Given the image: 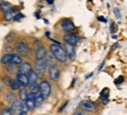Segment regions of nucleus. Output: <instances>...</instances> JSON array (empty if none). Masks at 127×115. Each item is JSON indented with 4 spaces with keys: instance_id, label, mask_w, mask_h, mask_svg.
I'll return each mask as SVG.
<instances>
[{
    "instance_id": "nucleus-8",
    "label": "nucleus",
    "mask_w": 127,
    "mask_h": 115,
    "mask_svg": "<svg viewBox=\"0 0 127 115\" xmlns=\"http://www.w3.org/2000/svg\"><path fill=\"white\" fill-rule=\"evenodd\" d=\"M63 40H64L65 44L77 46L78 44L80 42V38L78 37L77 34H74V33H65V34L63 35Z\"/></svg>"
},
{
    "instance_id": "nucleus-14",
    "label": "nucleus",
    "mask_w": 127,
    "mask_h": 115,
    "mask_svg": "<svg viewBox=\"0 0 127 115\" xmlns=\"http://www.w3.org/2000/svg\"><path fill=\"white\" fill-rule=\"evenodd\" d=\"M13 54L14 53H5V54H2V56H1V59H0V62H1V65H8L11 64V61H12V58H13Z\"/></svg>"
},
{
    "instance_id": "nucleus-30",
    "label": "nucleus",
    "mask_w": 127,
    "mask_h": 115,
    "mask_svg": "<svg viewBox=\"0 0 127 115\" xmlns=\"http://www.w3.org/2000/svg\"><path fill=\"white\" fill-rule=\"evenodd\" d=\"M2 81H4L5 85H7V86H8L9 81H11V78H9V75H4V76H2Z\"/></svg>"
},
{
    "instance_id": "nucleus-4",
    "label": "nucleus",
    "mask_w": 127,
    "mask_h": 115,
    "mask_svg": "<svg viewBox=\"0 0 127 115\" xmlns=\"http://www.w3.org/2000/svg\"><path fill=\"white\" fill-rule=\"evenodd\" d=\"M47 67H48V62H47V60L44 58V59H40V60H35L34 66H33V69L35 70V73L38 74V76L40 79H42L46 73V70H47Z\"/></svg>"
},
{
    "instance_id": "nucleus-40",
    "label": "nucleus",
    "mask_w": 127,
    "mask_h": 115,
    "mask_svg": "<svg viewBox=\"0 0 127 115\" xmlns=\"http://www.w3.org/2000/svg\"><path fill=\"white\" fill-rule=\"evenodd\" d=\"M75 81H77V79H74V80L72 81V83H71V87H73V86H74V83H75Z\"/></svg>"
},
{
    "instance_id": "nucleus-28",
    "label": "nucleus",
    "mask_w": 127,
    "mask_h": 115,
    "mask_svg": "<svg viewBox=\"0 0 127 115\" xmlns=\"http://www.w3.org/2000/svg\"><path fill=\"white\" fill-rule=\"evenodd\" d=\"M28 108L25 105H23V107H21V109H20V113H19V115H27L28 114Z\"/></svg>"
},
{
    "instance_id": "nucleus-39",
    "label": "nucleus",
    "mask_w": 127,
    "mask_h": 115,
    "mask_svg": "<svg viewBox=\"0 0 127 115\" xmlns=\"http://www.w3.org/2000/svg\"><path fill=\"white\" fill-rule=\"evenodd\" d=\"M34 15H35L36 18H40V13H39V12H35V13H34Z\"/></svg>"
},
{
    "instance_id": "nucleus-32",
    "label": "nucleus",
    "mask_w": 127,
    "mask_h": 115,
    "mask_svg": "<svg viewBox=\"0 0 127 115\" xmlns=\"http://www.w3.org/2000/svg\"><path fill=\"white\" fill-rule=\"evenodd\" d=\"M111 33H112V34H114V33H115V31H117V29H115V25H114V23H111Z\"/></svg>"
},
{
    "instance_id": "nucleus-37",
    "label": "nucleus",
    "mask_w": 127,
    "mask_h": 115,
    "mask_svg": "<svg viewBox=\"0 0 127 115\" xmlns=\"http://www.w3.org/2000/svg\"><path fill=\"white\" fill-rule=\"evenodd\" d=\"M46 1V4H48V5H53L54 4V0H45Z\"/></svg>"
},
{
    "instance_id": "nucleus-5",
    "label": "nucleus",
    "mask_w": 127,
    "mask_h": 115,
    "mask_svg": "<svg viewBox=\"0 0 127 115\" xmlns=\"http://www.w3.org/2000/svg\"><path fill=\"white\" fill-rule=\"evenodd\" d=\"M59 27H60V29L64 32V34H65V33H74V31L77 29L75 25H74V23L72 21V19L71 18L61 19V20L59 21Z\"/></svg>"
},
{
    "instance_id": "nucleus-24",
    "label": "nucleus",
    "mask_w": 127,
    "mask_h": 115,
    "mask_svg": "<svg viewBox=\"0 0 127 115\" xmlns=\"http://www.w3.org/2000/svg\"><path fill=\"white\" fill-rule=\"evenodd\" d=\"M0 115H13V112L11 109V107H4Z\"/></svg>"
},
{
    "instance_id": "nucleus-9",
    "label": "nucleus",
    "mask_w": 127,
    "mask_h": 115,
    "mask_svg": "<svg viewBox=\"0 0 127 115\" xmlns=\"http://www.w3.org/2000/svg\"><path fill=\"white\" fill-rule=\"evenodd\" d=\"M33 69V65L30 61H23L21 64L17 67V73L24 74V75H28V73Z\"/></svg>"
},
{
    "instance_id": "nucleus-25",
    "label": "nucleus",
    "mask_w": 127,
    "mask_h": 115,
    "mask_svg": "<svg viewBox=\"0 0 127 115\" xmlns=\"http://www.w3.org/2000/svg\"><path fill=\"white\" fill-rule=\"evenodd\" d=\"M108 93H109L108 88H105L104 91L100 93V97H101L102 100H107V97H108Z\"/></svg>"
},
{
    "instance_id": "nucleus-29",
    "label": "nucleus",
    "mask_w": 127,
    "mask_h": 115,
    "mask_svg": "<svg viewBox=\"0 0 127 115\" xmlns=\"http://www.w3.org/2000/svg\"><path fill=\"white\" fill-rule=\"evenodd\" d=\"M113 12H114V15L117 17V19H119V20H120V19H121V11H120L118 7H115V8L113 9Z\"/></svg>"
},
{
    "instance_id": "nucleus-23",
    "label": "nucleus",
    "mask_w": 127,
    "mask_h": 115,
    "mask_svg": "<svg viewBox=\"0 0 127 115\" xmlns=\"http://www.w3.org/2000/svg\"><path fill=\"white\" fill-rule=\"evenodd\" d=\"M6 67V72L8 74H11V73H17V67L18 66H15V65H12V64H8V65H5Z\"/></svg>"
},
{
    "instance_id": "nucleus-16",
    "label": "nucleus",
    "mask_w": 127,
    "mask_h": 115,
    "mask_svg": "<svg viewBox=\"0 0 127 115\" xmlns=\"http://www.w3.org/2000/svg\"><path fill=\"white\" fill-rule=\"evenodd\" d=\"M8 87L11 88V91H13V92H15V91H19L20 88H21V85L19 83V81L17 80V79H11V81H9L8 83Z\"/></svg>"
},
{
    "instance_id": "nucleus-27",
    "label": "nucleus",
    "mask_w": 127,
    "mask_h": 115,
    "mask_svg": "<svg viewBox=\"0 0 127 115\" xmlns=\"http://www.w3.org/2000/svg\"><path fill=\"white\" fill-rule=\"evenodd\" d=\"M12 37H17V34H15V33L14 32H11L8 34V35H7V37H6V39H5V42H6V44H7V42H11V41H13L14 39H12Z\"/></svg>"
},
{
    "instance_id": "nucleus-3",
    "label": "nucleus",
    "mask_w": 127,
    "mask_h": 115,
    "mask_svg": "<svg viewBox=\"0 0 127 115\" xmlns=\"http://www.w3.org/2000/svg\"><path fill=\"white\" fill-rule=\"evenodd\" d=\"M47 49H46L45 45L42 44L41 40L39 39H34L33 40V46H32V53L34 55V59L35 60H40L46 58V54H47Z\"/></svg>"
},
{
    "instance_id": "nucleus-34",
    "label": "nucleus",
    "mask_w": 127,
    "mask_h": 115,
    "mask_svg": "<svg viewBox=\"0 0 127 115\" xmlns=\"http://www.w3.org/2000/svg\"><path fill=\"white\" fill-rule=\"evenodd\" d=\"M98 20H99L100 23H107V19L105 18V17H101V15L98 17Z\"/></svg>"
},
{
    "instance_id": "nucleus-33",
    "label": "nucleus",
    "mask_w": 127,
    "mask_h": 115,
    "mask_svg": "<svg viewBox=\"0 0 127 115\" xmlns=\"http://www.w3.org/2000/svg\"><path fill=\"white\" fill-rule=\"evenodd\" d=\"M73 115H87V114H86V112L85 111H78V112H75Z\"/></svg>"
},
{
    "instance_id": "nucleus-12",
    "label": "nucleus",
    "mask_w": 127,
    "mask_h": 115,
    "mask_svg": "<svg viewBox=\"0 0 127 115\" xmlns=\"http://www.w3.org/2000/svg\"><path fill=\"white\" fill-rule=\"evenodd\" d=\"M15 79L19 81V83L21 85V87H25L27 88L28 86V78L27 75H24V74H20V73H15Z\"/></svg>"
},
{
    "instance_id": "nucleus-15",
    "label": "nucleus",
    "mask_w": 127,
    "mask_h": 115,
    "mask_svg": "<svg viewBox=\"0 0 127 115\" xmlns=\"http://www.w3.org/2000/svg\"><path fill=\"white\" fill-rule=\"evenodd\" d=\"M28 89L27 88H25V87H21L20 89L18 91V97H19V100L20 101H25L26 99H27V95H28Z\"/></svg>"
},
{
    "instance_id": "nucleus-22",
    "label": "nucleus",
    "mask_w": 127,
    "mask_h": 115,
    "mask_svg": "<svg viewBox=\"0 0 127 115\" xmlns=\"http://www.w3.org/2000/svg\"><path fill=\"white\" fill-rule=\"evenodd\" d=\"M11 6H12V5L9 4L8 1H4V0H2V1H0V11H1V13L6 12Z\"/></svg>"
},
{
    "instance_id": "nucleus-11",
    "label": "nucleus",
    "mask_w": 127,
    "mask_h": 115,
    "mask_svg": "<svg viewBox=\"0 0 127 115\" xmlns=\"http://www.w3.org/2000/svg\"><path fill=\"white\" fill-rule=\"evenodd\" d=\"M79 107L81 108L82 111L86 112H94L96 109V105L92 101H81L79 103Z\"/></svg>"
},
{
    "instance_id": "nucleus-10",
    "label": "nucleus",
    "mask_w": 127,
    "mask_h": 115,
    "mask_svg": "<svg viewBox=\"0 0 127 115\" xmlns=\"http://www.w3.org/2000/svg\"><path fill=\"white\" fill-rule=\"evenodd\" d=\"M63 47H64V49H65V53H66L68 60H74L75 59V56H77V53H75V46L68 45V44H64Z\"/></svg>"
},
{
    "instance_id": "nucleus-1",
    "label": "nucleus",
    "mask_w": 127,
    "mask_h": 115,
    "mask_svg": "<svg viewBox=\"0 0 127 115\" xmlns=\"http://www.w3.org/2000/svg\"><path fill=\"white\" fill-rule=\"evenodd\" d=\"M51 44L48 46V52H50L52 56L54 58L55 61H58L59 64H66L67 62V55L65 53L63 45L58 41H54L53 39H51Z\"/></svg>"
},
{
    "instance_id": "nucleus-7",
    "label": "nucleus",
    "mask_w": 127,
    "mask_h": 115,
    "mask_svg": "<svg viewBox=\"0 0 127 115\" xmlns=\"http://www.w3.org/2000/svg\"><path fill=\"white\" fill-rule=\"evenodd\" d=\"M47 74H48V79L51 81H58L60 79V69L57 65L53 62V64H50L48 67H47Z\"/></svg>"
},
{
    "instance_id": "nucleus-17",
    "label": "nucleus",
    "mask_w": 127,
    "mask_h": 115,
    "mask_svg": "<svg viewBox=\"0 0 127 115\" xmlns=\"http://www.w3.org/2000/svg\"><path fill=\"white\" fill-rule=\"evenodd\" d=\"M27 89L30 93H39V82H30L27 86Z\"/></svg>"
},
{
    "instance_id": "nucleus-31",
    "label": "nucleus",
    "mask_w": 127,
    "mask_h": 115,
    "mask_svg": "<svg viewBox=\"0 0 127 115\" xmlns=\"http://www.w3.org/2000/svg\"><path fill=\"white\" fill-rule=\"evenodd\" d=\"M123 82H124V76H119V78L114 81V83H115V85H119V83H123Z\"/></svg>"
},
{
    "instance_id": "nucleus-35",
    "label": "nucleus",
    "mask_w": 127,
    "mask_h": 115,
    "mask_svg": "<svg viewBox=\"0 0 127 115\" xmlns=\"http://www.w3.org/2000/svg\"><path fill=\"white\" fill-rule=\"evenodd\" d=\"M67 105H68V101H66V102H65V103H64V105H63V107H61V108H60V109H59V113H61V112H63L64 109H65V108L67 107Z\"/></svg>"
},
{
    "instance_id": "nucleus-2",
    "label": "nucleus",
    "mask_w": 127,
    "mask_h": 115,
    "mask_svg": "<svg viewBox=\"0 0 127 115\" xmlns=\"http://www.w3.org/2000/svg\"><path fill=\"white\" fill-rule=\"evenodd\" d=\"M14 51L18 53L19 55L25 56V58H30L32 55V47L30 46L28 41L25 38H19L14 41Z\"/></svg>"
},
{
    "instance_id": "nucleus-6",
    "label": "nucleus",
    "mask_w": 127,
    "mask_h": 115,
    "mask_svg": "<svg viewBox=\"0 0 127 115\" xmlns=\"http://www.w3.org/2000/svg\"><path fill=\"white\" fill-rule=\"evenodd\" d=\"M51 92H52V86H51L50 80L42 79L39 82V93L41 94V96L44 99H47L51 95Z\"/></svg>"
},
{
    "instance_id": "nucleus-13",
    "label": "nucleus",
    "mask_w": 127,
    "mask_h": 115,
    "mask_svg": "<svg viewBox=\"0 0 127 115\" xmlns=\"http://www.w3.org/2000/svg\"><path fill=\"white\" fill-rule=\"evenodd\" d=\"M12 106H11V109L13 112V115H19L20 113V109H21V107H23L24 102L20 101V100H15L13 103H11Z\"/></svg>"
},
{
    "instance_id": "nucleus-26",
    "label": "nucleus",
    "mask_w": 127,
    "mask_h": 115,
    "mask_svg": "<svg viewBox=\"0 0 127 115\" xmlns=\"http://www.w3.org/2000/svg\"><path fill=\"white\" fill-rule=\"evenodd\" d=\"M25 18V15H24L23 13H20V12H18V13H15L13 15V18H12V20H14V21H20V19Z\"/></svg>"
},
{
    "instance_id": "nucleus-20",
    "label": "nucleus",
    "mask_w": 127,
    "mask_h": 115,
    "mask_svg": "<svg viewBox=\"0 0 127 115\" xmlns=\"http://www.w3.org/2000/svg\"><path fill=\"white\" fill-rule=\"evenodd\" d=\"M44 97L41 96L40 93H36L35 94V99H34V103H35V108L36 107H40L41 105H42V102H44Z\"/></svg>"
},
{
    "instance_id": "nucleus-36",
    "label": "nucleus",
    "mask_w": 127,
    "mask_h": 115,
    "mask_svg": "<svg viewBox=\"0 0 127 115\" xmlns=\"http://www.w3.org/2000/svg\"><path fill=\"white\" fill-rule=\"evenodd\" d=\"M118 47H119V44H118V42H117V44H114L113 46L111 47V49H112V51H114V49H117Z\"/></svg>"
},
{
    "instance_id": "nucleus-38",
    "label": "nucleus",
    "mask_w": 127,
    "mask_h": 115,
    "mask_svg": "<svg viewBox=\"0 0 127 115\" xmlns=\"http://www.w3.org/2000/svg\"><path fill=\"white\" fill-rule=\"evenodd\" d=\"M93 75H94V73H93V72H92V73H88V74H87V75H86V79H90V78H92Z\"/></svg>"
},
{
    "instance_id": "nucleus-21",
    "label": "nucleus",
    "mask_w": 127,
    "mask_h": 115,
    "mask_svg": "<svg viewBox=\"0 0 127 115\" xmlns=\"http://www.w3.org/2000/svg\"><path fill=\"white\" fill-rule=\"evenodd\" d=\"M6 99H7L8 103H13V102L17 100V95L14 94L13 91H11V92H7V94H6Z\"/></svg>"
},
{
    "instance_id": "nucleus-18",
    "label": "nucleus",
    "mask_w": 127,
    "mask_h": 115,
    "mask_svg": "<svg viewBox=\"0 0 127 115\" xmlns=\"http://www.w3.org/2000/svg\"><path fill=\"white\" fill-rule=\"evenodd\" d=\"M27 78H28V82H38L39 76H38V74L35 73V70H34V69H32L31 72L28 73Z\"/></svg>"
},
{
    "instance_id": "nucleus-19",
    "label": "nucleus",
    "mask_w": 127,
    "mask_h": 115,
    "mask_svg": "<svg viewBox=\"0 0 127 115\" xmlns=\"http://www.w3.org/2000/svg\"><path fill=\"white\" fill-rule=\"evenodd\" d=\"M24 105L28 108V111L35 109V103H34V100H32V99H26V100L24 101Z\"/></svg>"
}]
</instances>
